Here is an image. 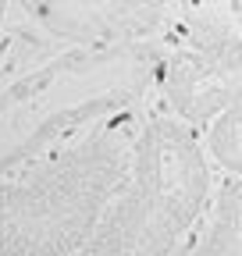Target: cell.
I'll list each match as a JSON object with an SVG mask.
<instances>
[{"instance_id":"1","label":"cell","mask_w":242,"mask_h":256,"mask_svg":"<svg viewBox=\"0 0 242 256\" xmlns=\"http://www.w3.org/2000/svg\"><path fill=\"white\" fill-rule=\"evenodd\" d=\"M160 40L64 50L0 86V178L68 150L154 96Z\"/></svg>"},{"instance_id":"2","label":"cell","mask_w":242,"mask_h":256,"mask_svg":"<svg viewBox=\"0 0 242 256\" xmlns=\"http://www.w3.org/2000/svg\"><path fill=\"white\" fill-rule=\"evenodd\" d=\"M146 110H121L68 150L0 178V256H75L128 174Z\"/></svg>"},{"instance_id":"3","label":"cell","mask_w":242,"mask_h":256,"mask_svg":"<svg viewBox=\"0 0 242 256\" xmlns=\"http://www.w3.org/2000/svg\"><path fill=\"white\" fill-rule=\"evenodd\" d=\"M214 174L196 132L160 110H146L128 174L75 256H168L196 232Z\"/></svg>"},{"instance_id":"4","label":"cell","mask_w":242,"mask_h":256,"mask_svg":"<svg viewBox=\"0 0 242 256\" xmlns=\"http://www.w3.org/2000/svg\"><path fill=\"white\" fill-rule=\"evenodd\" d=\"M157 40L160 60L154 72V96L164 100L160 114L200 136L224 107L238 104L242 46L235 0L178 8Z\"/></svg>"},{"instance_id":"5","label":"cell","mask_w":242,"mask_h":256,"mask_svg":"<svg viewBox=\"0 0 242 256\" xmlns=\"http://www.w3.org/2000/svg\"><path fill=\"white\" fill-rule=\"evenodd\" d=\"M8 14L36 28L60 50H96L125 43L110 0H8Z\"/></svg>"},{"instance_id":"6","label":"cell","mask_w":242,"mask_h":256,"mask_svg":"<svg viewBox=\"0 0 242 256\" xmlns=\"http://www.w3.org/2000/svg\"><path fill=\"white\" fill-rule=\"evenodd\" d=\"M242 110L238 104L224 107L214 121L200 132V150L214 171H224V178H238L242 171Z\"/></svg>"},{"instance_id":"7","label":"cell","mask_w":242,"mask_h":256,"mask_svg":"<svg viewBox=\"0 0 242 256\" xmlns=\"http://www.w3.org/2000/svg\"><path fill=\"white\" fill-rule=\"evenodd\" d=\"M186 4H224V0H178V8H186Z\"/></svg>"},{"instance_id":"8","label":"cell","mask_w":242,"mask_h":256,"mask_svg":"<svg viewBox=\"0 0 242 256\" xmlns=\"http://www.w3.org/2000/svg\"><path fill=\"white\" fill-rule=\"evenodd\" d=\"M4 18H8V0H0V28H4Z\"/></svg>"}]
</instances>
